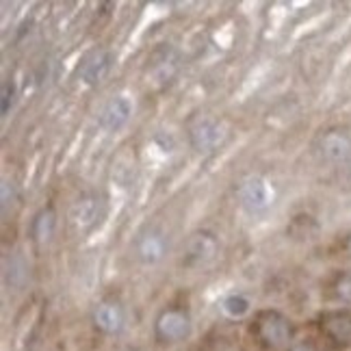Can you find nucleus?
I'll return each instance as SVG.
<instances>
[{
    "instance_id": "13",
    "label": "nucleus",
    "mask_w": 351,
    "mask_h": 351,
    "mask_svg": "<svg viewBox=\"0 0 351 351\" xmlns=\"http://www.w3.org/2000/svg\"><path fill=\"white\" fill-rule=\"evenodd\" d=\"M55 228H57V213L52 206H48L39 213L33 221V239L39 245H44V243H48L50 237L55 234Z\"/></svg>"
},
{
    "instance_id": "18",
    "label": "nucleus",
    "mask_w": 351,
    "mask_h": 351,
    "mask_svg": "<svg viewBox=\"0 0 351 351\" xmlns=\"http://www.w3.org/2000/svg\"><path fill=\"white\" fill-rule=\"evenodd\" d=\"M289 351H319V347H317L315 343H310V341H302V343L291 345Z\"/></svg>"
},
{
    "instance_id": "5",
    "label": "nucleus",
    "mask_w": 351,
    "mask_h": 351,
    "mask_svg": "<svg viewBox=\"0 0 351 351\" xmlns=\"http://www.w3.org/2000/svg\"><path fill=\"white\" fill-rule=\"evenodd\" d=\"M223 137H226V132H223L219 121L213 119V117H206V115L197 117L191 124V128H189V139H191V145L199 152L215 150L217 145H221Z\"/></svg>"
},
{
    "instance_id": "14",
    "label": "nucleus",
    "mask_w": 351,
    "mask_h": 351,
    "mask_svg": "<svg viewBox=\"0 0 351 351\" xmlns=\"http://www.w3.org/2000/svg\"><path fill=\"white\" fill-rule=\"evenodd\" d=\"M250 308H252L250 300H247L245 295H241V293L228 295L226 300L221 302V310L230 319H243V317L250 313Z\"/></svg>"
},
{
    "instance_id": "11",
    "label": "nucleus",
    "mask_w": 351,
    "mask_h": 351,
    "mask_svg": "<svg viewBox=\"0 0 351 351\" xmlns=\"http://www.w3.org/2000/svg\"><path fill=\"white\" fill-rule=\"evenodd\" d=\"M321 154L328 160H345L351 156V134L347 130H328L319 141Z\"/></svg>"
},
{
    "instance_id": "10",
    "label": "nucleus",
    "mask_w": 351,
    "mask_h": 351,
    "mask_svg": "<svg viewBox=\"0 0 351 351\" xmlns=\"http://www.w3.org/2000/svg\"><path fill=\"white\" fill-rule=\"evenodd\" d=\"M102 213V199L96 193H87L83 197L76 199V204L72 206V221L80 230H89L98 223Z\"/></svg>"
},
{
    "instance_id": "17",
    "label": "nucleus",
    "mask_w": 351,
    "mask_h": 351,
    "mask_svg": "<svg viewBox=\"0 0 351 351\" xmlns=\"http://www.w3.org/2000/svg\"><path fill=\"white\" fill-rule=\"evenodd\" d=\"M9 102H13V85H9V83H5L3 85V115H7L9 113Z\"/></svg>"
},
{
    "instance_id": "15",
    "label": "nucleus",
    "mask_w": 351,
    "mask_h": 351,
    "mask_svg": "<svg viewBox=\"0 0 351 351\" xmlns=\"http://www.w3.org/2000/svg\"><path fill=\"white\" fill-rule=\"evenodd\" d=\"M330 291H332V297L336 302L351 306V274L349 271L336 274L330 282Z\"/></svg>"
},
{
    "instance_id": "19",
    "label": "nucleus",
    "mask_w": 351,
    "mask_h": 351,
    "mask_svg": "<svg viewBox=\"0 0 351 351\" xmlns=\"http://www.w3.org/2000/svg\"><path fill=\"white\" fill-rule=\"evenodd\" d=\"M341 247H343V252L349 256V258H351V232L343 239V243H341Z\"/></svg>"
},
{
    "instance_id": "2",
    "label": "nucleus",
    "mask_w": 351,
    "mask_h": 351,
    "mask_svg": "<svg viewBox=\"0 0 351 351\" xmlns=\"http://www.w3.org/2000/svg\"><path fill=\"white\" fill-rule=\"evenodd\" d=\"M191 330H193V323L184 308H176V306L165 308L154 321L156 339L167 345L186 341L189 336H191Z\"/></svg>"
},
{
    "instance_id": "6",
    "label": "nucleus",
    "mask_w": 351,
    "mask_h": 351,
    "mask_svg": "<svg viewBox=\"0 0 351 351\" xmlns=\"http://www.w3.org/2000/svg\"><path fill=\"white\" fill-rule=\"evenodd\" d=\"M93 326L102 334L115 336L126 326V310L115 300H104L93 310Z\"/></svg>"
},
{
    "instance_id": "12",
    "label": "nucleus",
    "mask_w": 351,
    "mask_h": 351,
    "mask_svg": "<svg viewBox=\"0 0 351 351\" xmlns=\"http://www.w3.org/2000/svg\"><path fill=\"white\" fill-rule=\"evenodd\" d=\"M167 252V241L165 234L158 230H150L139 237L137 241V258L143 265H156Z\"/></svg>"
},
{
    "instance_id": "3",
    "label": "nucleus",
    "mask_w": 351,
    "mask_h": 351,
    "mask_svg": "<svg viewBox=\"0 0 351 351\" xmlns=\"http://www.w3.org/2000/svg\"><path fill=\"white\" fill-rule=\"evenodd\" d=\"M321 334L334 349L351 347V313L347 310H330L319 319Z\"/></svg>"
},
{
    "instance_id": "4",
    "label": "nucleus",
    "mask_w": 351,
    "mask_h": 351,
    "mask_svg": "<svg viewBox=\"0 0 351 351\" xmlns=\"http://www.w3.org/2000/svg\"><path fill=\"white\" fill-rule=\"evenodd\" d=\"M219 252V243L215 239L213 232H195L186 239L184 245V267H204L206 263H210Z\"/></svg>"
},
{
    "instance_id": "7",
    "label": "nucleus",
    "mask_w": 351,
    "mask_h": 351,
    "mask_svg": "<svg viewBox=\"0 0 351 351\" xmlns=\"http://www.w3.org/2000/svg\"><path fill=\"white\" fill-rule=\"evenodd\" d=\"M241 204L252 213L265 210L274 199V191L269 189V184L263 178H247L239 189Z\"/></svg>"
},
{
    "instance_id": "8",
    "label": "nucleus",
    "mask_w": 351,
    "mask_h": 351,
    "mask_svg": "<svg viewBox=\"0 0 351 351\" xmlns=\"http://www.w3.org/2000/svg\"><path fill=\"white\" fill-rule=\"evenodd\" d=\"M109 70H111V55L106 50L98 48V50H91L89 55H85V59L80 61L78 76L83 83L96 85L106 74H109Z\"/></svg>"
},
{
    "instance_id": "16",
    "label": "nucleus",
    "mask_w": 351,
    "mask_h": 351,
    "mask_svg": "<svg viewBox=\"0 0 351 351\" xmlns=\"http://www.w3.org/2000/svg\"><path fill=\"white\" fill-rule=\"evenodd\" d=\"M173 72H176V59L167 57V52L160 57V61L152 63V74L156 76V80H160V83H165Z\"/></svg>"
},
{
    "instance_id": "9",
    "label": "nucleus",
    "mask_w": 351,
    "mask_h": 351,
    "mask_svg": "<svg viewBox=\"0 0 351 351\" xmlns=\"http://www.w3.org/2000/svg\"><path fill=\"white\" fill-rule=\"evenodd\" d=\"M132 115V102L126 96H115L113 100L106 102V106L100 113V126L109 132L121 130Z\"/></svg>"
},
{
    "instance_id": "1",
    "label": "nucleus",
    "mask_w": 351,
    "mask_h": 351,
    "mask_svg": "<svg viewBox=\"0 0 351 351\" xmlns=\"http://www.w3.org/2000/svg\"><path fill=\"white\" fill-rule=\"evenodd\" d=\"M252 336L265 351L287 349L295 336L293 321L278 310H261L252 321Z\"/></svg>"
}]
</instances>
